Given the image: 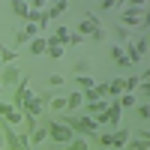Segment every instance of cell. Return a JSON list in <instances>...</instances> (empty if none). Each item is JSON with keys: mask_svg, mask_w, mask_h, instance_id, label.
Here are the masks:
<instances>
[{"mask_svg": "<svg viewBox=\"0 0 150 150\" xmlns=\"http://www.w3.org/2000/svg\"><path fill=\"white\" fill-rule=\"evenodd\" d=\"M78 36H81V39H93V42H102V39H105V30H102V24H99V18L93 15L90 9H84V15H81Z\"/></svg>", "mask_w": 150, "mask_h": 150, "instance_id": "1", "label": "cell"}, {"mask_svg": "<svg viewBox=\"0 0 150 150\" xmlns=\"http://www.w3.org/2000/svg\"><path fill=\"white\" fill-rule=\"evenodd\" d=\"M48 138H51L54 144H69L72 138H75V132L69 129V126H63V123H60V120H51V123H48Z\"/></svg>", "mask_w": 150, "mask_h": 150, "instance_id": "2", "label": "cell"}, {"mask_svg": "<svg viewBox=\"0 0 150 150\" xmlns=\"http://www.w3.org/2000/svg\"><path fill=\"white\" fill-rule=\"evenodd\" d=\"M48 99H51V96H36V93H30L27 99H24V105H21V111H24V114H30V117H39L42 114V105L48 102Z\"/></svg>", "mask_w": 150, "mask_h": 150, "instance_id": "3", "label": "cell"}, {"mask_svg": "<svg viewBox=\"0 0 150 150\" xmlns=\"http://www.w3.org/2000/svg\"><path fill=\"white\" fill-rule=\"evenodd\" d=\"M30 96V78H27V75H24V78L15 84V93H12V108H15V111H21V105H24V99H27Z\"/></svg>", "mask_w": 150, "mask_h": 150, "instance_id": "4", "label": "cell"}, {"mask_svg": "<svg viewBox=\"0 0 150 150\" xmlns=\"http://www.w3.org/2000/svg\"><path fill=\"white\" fill-rule=\"evenodd\" d=\"M21 78H24V72H21V66H18V63L3 66V72H0V84H3V87H15Z\"/></svg>", "mask_w": 150, "mask_h": 150, "instance_id": "5", "label": "cell"}, {"mask_svg": "<svg viewBox=\"0 0 150 150\" xmlns=\"http://www.w3.org/2000/svg\"><path fill=\"white\" fill-rule=\"evenodd\" d=\"M78 108H84V93L72 90V93L66 96V114H72V111H78Z\"/></svg>", "mask_w": 150, "mask_h": 150, "instance_id": "6", "label": "cell"}, {"mask_svg": "<svg viewBox=\"0 0 150 150\" xmlns=\"http://www.w3.org/2000/svg\"><path fill=\"white\" fill-rule=\"evenodd\" d=\"M0 63H3V66L18 63V51H15V48H6L3 42H0Z\"/></svg>", "mask_w": 150, "mask_h": 150, "instance_id": "7", "label": "cell"}, {"mask_svg": "<svg viewBox=\"0 0 150 150\" xmlns=\"http://www.w3.org/2000/svg\"><path fill=\"white\" fill-rule=\"evenodd\" d=\"M66 9H69V3H66V0H54V3L45 9V15H48V21H51V18H60Z\"/></svg>", "mask_w": 150, "mask_h": 150, "instance_id": "8", "label": "cell"}, {"mask_svg": "<svg viewBox=\"0 0 150 150\" xmlns=\"http://www.w3.org/2000/svg\"><path fill=\"white\" fill-rule=\"evenodd\" d=\"M108 102H111V99H99V102H87V105H84L87 117H99V114H102V111L108 108Z\"/></svg>", "mask_w": 150, "mask_h": 150, "instance_id": "9", "label": "cell"}, {"mask_svg": "<svg viewBox=\"0 0 150 150\" xmlns=\"http://www.w3.org/2000/svg\"><path fill=\"white\" fill-rule=\"evenodd\" d=\"M9 12H12V15H18V18H24V21H27V12H30V6L24 3V0H12V3H9Z\"/></svg>", "mask_w": 150, "mask_h": 150, "instance_id": "10", "label": "cell"}, {"mask_svg": "<svg viewBox=\"0 0 150 150\" xmlns=\"http://www.w3.org/2000/svg\"><path fill=\"white\" fill-rule=\"evenodd\" d=\"M75 84H78V93H87V90H93L96 78L93 75H75Z\"/></svg>", "mask_w": 150, "mask_h": 150, "instance_id": "11", "label": "cell"}, {"mask_svg": "<svg viewBox=\"0 0 150 150\" xmlns=\"http://www.w3.org/2000/svg\"><path fill=\"white\" fill-rule=\"evenodd\" d=\"M45 36H36V39H30V54H36V57H42L45 54Z\"/></svg>", "mask_w": 150, "mask_h": 150, "instance_id": "12", "label": "cell"}, {"mask_svg": "<svg viewBox=\"0 0 150 150\" xmlns=\"http://www.w3.org/2000/svg\"><path fill=\"white\" fill-rule=\"evenodd\" d=\"M123 96V78H114L108 84V99H120Z\"/></svg>", "mask_w": 150, "mask_h": 150, "instance_id": "13", "label": "cell"}, {"mask_svg": "<svg viewBox=\"0 0 150 150\" xmlns=\"http://www.w3.org/2000/svg\"><path fill=\"white\" fill-rule=\"evenodd\" d=\"M111 60H114L117 66H129V60H126V54H123L120 45H111Z\"/></svg>", "mask_w": 150, "mask_h": 150, "instance_id": "14", "label": "cell"}, {"mask_svg": "<svg viewBox=\"0 0 150 150\" xmlns=\"http://www.w3.org/2000/svg\"><path fill=\"white\" fill-rule=\"evenodd\" d=\"M45 54L51 57V60H66V48H63V45H48Z\"/></svg>", "mask_w": 150, "mask_h": 150, "instance_id": "15", "label": "cell"}, {"mask_svg": "<svg viewBox=\"0 0 150 150\" xmlns=\"http://www.w3.org/2000/svg\"><path fill=\"white\" fill-rule=\"evenodd\" d=\"M99 147H114V132H96V138H93Z\"/></svg>", "mask_w": 150, "mask_h": 150, "instance_id": "16", "label": "cell"}, {"mask_svg": "<svg viewBox=\"0 0 150 150\" xmlns=\"http://www.w3.org/2000/svg\"><path fill=\"white\" fill-rule=\"evenodd\" d=\"M66 150H90V141H87V138H78V135H75V138L66 144Z\"/></svg>", "mask_w": 150, "mask_h": 150, "instance_id": "17", "label": "cell"}, {"mask_svg": "<svg viewBox=\"0 0 150 150\" xmlns=\"http://www.w3.org/2000/svg\"><path fill=\"white\" fill-rule=\"evenodd\" d=\"M21 117H24V111H15V108H12V111H9V114L3 117V120L9 123V126H12V129H15V126H21Z\"/></svg>", "mask_w": 150, "mask_h": 150, "instance_id": "18", "label": "cell"}, {"mask_svg": "<svg viewBox=\"0 0 150 150\" xmlns=\"http://www.w3.org/2000/svg\"><path fill=\"white\" fill-rule=\"evenodd\" d=\"M48 102H51V111H57V114L66 111V96H54V99H48Z\"/></svg>", "mask_w": 150, "mask_h": 150, "instance_id": "19", "label": "cell"}, {"mask_svg": "<svg viewBox=\"0 0 150 150\" xmlns=\"http://www.w3.org/2000/svg\"><path fill=\"white\" fill-rule=\"evenodd\" d=\"M123 147H126V150H150V144H147V141H141V138H129Z\"/></svg>", "mask_w": 150, "mask_h": 150, "instance_id": "20", "label": "cell"}, {"mask_svg": "<svg viewBox=\"0 0 150 150\" xmlns=\"http://www.w3.org/2000/svg\"><path fill=\"white\" fill-rule=\"evenodd\" d=\"M129 141V129H114V147H123Z\"/></svg>", "mask_w": 150, "mask_h": 150, "instance_id": "21", "label": "cell"}, {"mask_svg": "<svg viewBox=\"0 0 150 150\" xmlns=\"http://www.w3.org/2000/svg\"><path fill=\"white\" fill-rule=\"evenodd\" d=\"M138 90V75H132V78H123V93H135Z\"/></svg>", "mask_w": 150, "mask_h": 150, "instance_id": "22", "label": "cell"}, {"mask_svg": "<svg viewBox=\"0 0 150 150\" xmlns=\"http://www.w3.org/2000/svg\"><path fill=\"white\" fill-rule=\"evenodd\" d=\"M45 138H48V129L36 126V129H33V135H30V144H39V141H45Z\"/></svg>", "mask_w": 150, "mask_h": 150, "instance_id": "23", "label": "cell"}, {"mask_svg": "<svg viewBox=\"0 0 150 150\" xmlns=\"http://www.w3.org/2000/svg\"><path fill=\"white\" fill-rule=\"evenodd\" d=\"M114 36H117V42H120V48H123V45L129 42V30L123 27V24H120V27H114Z\"/></svg>", "mask_w": 150, "mask_h": 150, "instance_id": "24", "label": "cell"}, {"mask_svg": "<svg viewBox=\"0 0 150 150\" xmlns=\"http://www.w3.org/2000/svg\"><path fill=\"white\" fill-rule=\"evenodd\" d=\"M87 69H90V63H87L84 57H81V60H75V66H72V72H75V75H87Z\"/></svg>", "mask_w": 150, "mask_h": 150, "instance_id": "25", "label": "cell"}, {"mask_svg": "<svg viewBox=\"0 0 150 150\" xmlns=\"http://www.w3.org/2000/svg\"><path fill=\"white\" fill-rule=\"evenodd\" d=\"M117 105H120V108H132V105H135V93H123V96L117 99Z\"/></svg>", "mask_w": 150, "mask_h": 150, "instance_id": "26", "label": "cell"}, {"mask_svg": "<svg viewBox=\"0 0 150 150\" xmlns=\"http://www.w3.org/2000/svg\"><path fill=\"white\" fill-rule=\"evenodd\" d=\"M48 84H51V87H63V84H66V78H63L60 72H51V75H48Z\"/></svg>", "mask_w": 150, "mask_h": 150, "instance_id": "27", "label": "cell"}, {"mask_svg": "<svg viewBox=\"0 0 150 150\" xmlns=\"http://www.w3.org/2000/svg\"><path fill=\"white\" fill-rule=\"evenodd\" d=\"M24 42H30V36L24 30H15V45H24Z\"/></svg>", "mask_w": 150, "mask_h": 150, "instance_id": "28", "label": "cell"}, {"mask_svg": "<svg viewBox=\"0 0 150 150\" xmlns=\"http://www.w3.org/2000/svg\"><path fill=\"white\" fill-rule=\"evenodd\" d=\"M84 39H81V36L78 33H69V39H66V45H81Z\"/></svg>", "mask_w": 150, "mask_h": 150, "instance_id": "29", "label": "cell"}, {"mask_svg": "<svg viewBox=\"0 0 150 150\" xmlns=\"http://www.w3.org/2000/svg\"><path fill=\"white\" fill-rule=\"evenodd\" d=\"M99 6H102V9H117V6H123V3H114V0H102Z\"/></svg>", "mask_w": 150, "mask_h": 150, "instance_id": "30", "label": "cell"}, {"mask_svg": "<svg viewBox=\"0 0 150 150\" xmlns=\"http://www.w3.org/2000/svg\"><path fill=\"white\" fill-rule=\"evenodd\" d=\"M138 117H141V120L150 117V108H147V105H138Z\"/></svg>", "mask_w": 150, "mask_h": 150, "instance_id": "31", "label": "cell"}]
</instances>
